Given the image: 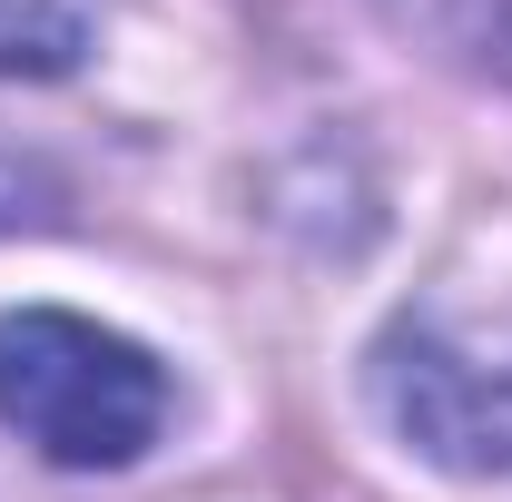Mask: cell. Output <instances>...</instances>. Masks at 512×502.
<instances>
[{"label": "cell", "instance_id": "3", "mask_svg": "<svg viewBox=\"0 0 512 502\" xmlns=\"http://www.w3.org/2000/svg\"><path fill=\"white\" fill-rule=\"evenodd\" d=\"M89 50V20L69 0H0V79H60Z\"/></svg>", "mask_w": 512, "mask_h": 502}, {"label": "cell", "instance_id": "2", "mask_svg": "<svg viewBox=\"0 0 512 502\" xmlns=\"http://www.w3.org/2000/svg\"><path fill=\"white\" fill-rule=\"evenodd\" d=\"M375 394H384V414L453 473H503L512 463V365L463 355L434 325H394L384 335Z\"/></svg>", "mask_w": 512, "mask_h": 502}, {"label": "cell", "instance_id": "4", "mask_svg": "<svg viewBox=\"0 0 512 502\" xmlns=\"http://www.w3.org/2000/svg\"><path fill=\"white\" fill-rule=\"evenodd\" d=\"M503 60H512V40H503Z\"/></svg>", "mask_w": 512, "mask_h": 502}, {"label": "cell", "instance_id": "1", "mask_svg": "<svg viewBox=\"0 0 512 502\" xmlns=\"http://www.w3.org/2000/svg\"><path fill=\"white\" fill-rule=\"evenodd\" d=\"M0 424L60 473H119L168 434V365L99 315H0Z\"/></svg>", "mask_w": 512, "mask_h": 502}]
</instances>
